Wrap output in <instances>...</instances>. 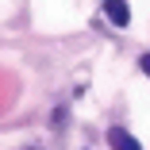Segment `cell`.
<instances>
[{"label":"cell","instance_id":"1","mask_svg":"<svg viewBox=\"0 0 150 150\" xmlns=\"http://www.w3.org/2000/svg\"><path fill=\"white\" fill-rule=\"evenodd\" d=\"M108 142H112V150H142L139 139L131 131H123V127H108Z\"/></svg>","mask_w":150,"mask_h":150},{"label":"cell","instance_id":"2","mask_svg":"<svg viewBox=\"0 0 150 150\" xmlns=\"http://www.w3.org/2000/svg\"><path fill=\"white\" fill-rule=\"evenodd\" d=\"M104 12H108V19L115 27H127V19H131V12H127L123 0H104Z\"/></svg>","mask_w":150,"mask_h":150},{"label":"cell","instance_id":"3","mask_svg":"<svg viewBox=\"0 0 150 150\" xmlns=\"http://www.w3.org/2000/svg\"><path fill=\"white\" fill-rule=\"evenodd\" d=\"M139 62H142V73L150 77V54H142V58H139Z\"/></svg>","mask_w":150,"mask_h":150}]
</instances>
